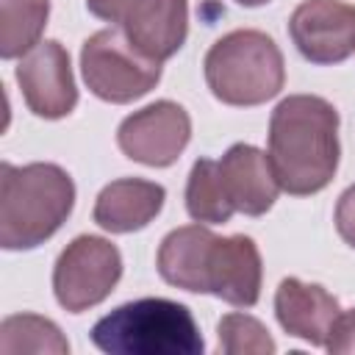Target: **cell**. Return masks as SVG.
<instances>
[{
  "instance_id": "3",
  "label": "cell",
  "mask_w": 355,
  "mask_h": 355,
  "mask_svg": "<svg viewBox=\"0 0 355 355\" xmlns=\"http://www.w3.org/2000/svg\"><path fill=\"white\" fill-rule=\"evenodd\" d=\"M92 344L108 355H200V327L183 302L144 297L94 322Z\"/></svg>"
},
{
  "instance_id": "4",
  "label": "cell",
  "mask_w": 355,
  "mask_h": 355,
  "mask_svg": "<svg viewBox=\"0 0 355 355\" xmlns=\"http://www.w3.org/2000/svg\"><path fill=\"white\" fill-rule=\"evenodd\" d=\"M211 94L225 105H261L286 83L283 53L263 31H230L211 44L202 61Z\"/></svg>"
},
{
  "instance_id": "19",
  "label": "cell",
  "mask_w": 355,
  "mask_h": 355,
  "mask_svg": "<svg viewBox=\"0 0 355 355\" xmlns=\"http://www.w3.org/2000/svg\"><path fill=\"white\" fill-rule=\"evenodd\" d=\"M219 349L225 355H272L277 347L269 330L250 313H227L216 324Z\"/></svg>"
},
{
  "instance_id": "16",
  "label": "cell",
  "mask_w": 355,
  "mask_h": 355,
  "mask_svg": "<svg viewBox=\"0 0 355 355\" xmlns=\"http://www.w3.org/2000/svg\"><path fill=\"white\" fill-rule=\"evenodd\" d=\"M50 17V0H3L0 3V55L22 58L42 39Z\"/></svg>"
},
{
  "instance_id": "9",
  "label": "cell",
  "mask_w": 355,
  "mask_h": 355,
  "mask_svg": "<svg viewBox=\"0 0 355 355\" xmlns=\"http://www.w3.org/2000/svg\"><path fill=\"white\" fill-rule=\"evenodd\" d=\"M17 83L22 89L25 105L42 119H61L78 105L69 53L55 39L39 42L19 58Z\"/></svg>"
},
{
  "instance_id": "2",
  "label": "cell",
  "mask_w": 355,
  "mask_h": 355,
  "mask_svg": "<svg viewBox=\"0 0 355 355\" xmlns=\"http://www.w3.org/2000/svg\"><path fill=\"white\" fill-rule=\"evenodd\" d=\"M75 183L58 164L33 161L0 166V244L33 250L44 244L72 214Z\"/></svg>"
},
{
  "instance_id": "1",
  "label": "cell",
  "mask_w": 355,
  "mask_h": 355,
  "mask_svg": "<svg viewBox=\"0 0 355 355\" xmlns=\"http://www.w3.org/2000/svg\"><path fill=\"white\" fill-rule=\"evenodd\" d=\"M338 111L316 94H288L269 119V164L283 191H322L338 169Z\"/></svg>"
},
{
  "instance_id": "12",
  "label": "cell",
  "mask_w": 355,
  "mask_h": 355,
  "mask_svg": "<svg viewBox=\"0 0 355 355\" xmlns=\"http://www.w3.org/2000/svg\"><path fill=\"white\" fill-rule=\"evenodd\" d=\"M275 316L288 336L324 347L336 319L341 316V305L327 288L300 277H286L275 291Z\"/></svg>"
},
{
  "instance_id": "10",
  "label": "cell",
  "mask_w": 355,
  "mask_h": 355,
  "mask_svg": "<svg viewBox=\"0 0 355 355\" xmlns=\"http://www.w3.org/2000/svg\"><path fill=\"white\" fill-rule=\"evenodd\" d=\"M288 33L300 55L311 64H341L355 50V6L344 0H302Z\"/></svg>"
},
{
  "instance_id": "6",
  "label": "cell",
  "mask_w": 355,
  "mask_h": 355,
  "mask_svg": "<svg viewBox=\"0 0 355 355\" xmlns=\"http://www.w3.org/2000/svg\"><path fill=\"white\" fill-rule=\"evenodd\" d=\"M86 6L153 61L172 58L189 36V0H86Z\"/></svg>"
},
{
  "instance_id": "5",
  "label": "cell",
  "mask_w": 355,
  "mask_h": 355,
  "mask_svg": "<svg viewBox=\"0 0 355 355\" xmlns=\"http://www.w3.org/2000/svg\"><path fill=\"white\" fill-rule=\"evenodd\" d=\"M80 72L94 97L125 105L155 89L161 80V61L139 53L119 28H105L83 42Z\"/></svg>"
},
{
  "instance_id": "8",
  "label": "cell",
  "mask_w": 355,
  "mask_h": 355,
  "mask_svg": "<svg viewBox=\"0 0 355 355\" xmlns=\"http://www.w3.org/2000/svg\"><path fill=\"white\" fill-rule=\"evenodd\" d=\"M191 139V119L183 105L172 100H158L133 111L122 119L116 130L119 150L144 166H172Z\"/></svg>"
},
{
  "instance_id": "13",
  "label": "cell",
  "mask_w": 355,
  "mask_h": 355,
  "mask_svg": "<svg viewBox=\"0 0 355 355\" xmlns=\"http://www.w3.org/2000/svg\"><path fill=\"white\" fill-rule=\"evenodd\" d=\"M219 175L230 205L247 216L266 214L277 200L280 183L269 155L252 144H233L219 161Z\"/></svg>"
},
{
  "instance_id": "11",
  "label": "cell",
  "mask_w": 355,
  "mask_h": 355,
  "mask_svg": "<svg viewBox=\"0 0 355 355\" xmlns=\"http://www.w3.org/2000/svg\"><path fill=\"white\" fill-rule=\"evenodd\" d=\"M261 252L250 236H216L208 258V294L236 308H252L261 297Z\"/></svg>"
},
{
  "instance_id": "22",
  "label": "cell",
  "mask_w": 355,
  "mask_h": 355,
  "mask_svg": "<svg viewBox=\"0 0 355 355\" xmlns=\"http://www.w3.org/2000/svg\"><path fill=\"white\" fill-rule=\"evenodd\" d=\"M239 6H247V8H255V6H263V3H269V0H236Z\"/></svg>"
},
{
  "instance_id": "20",
  "label": "cell",
  "mask_w": 355,
  "mask_h": 355,
  "mask_svg": "<svg viewBox=\"0 0 355 355\" xmlns=\"http://www.w3.org/2000/svg\"><path fill=\"white\" fill-rule=\"evenodd\" d=\"M324 349L336 355H355V308L336 319Z\"/></svg>"
},
{
  "instance_id": "15",
  "label": "cell",
  "mask_w": 355,
  "mask_h": 355,
  "mask_svg": "<svg viewBox=\"0 0 355 355\" xmlns=\"http://www.w3.org/2000/svg\"><path fill=\"white\" fill-rule=\"evenodd\" d=\"M216 241V233L205 225H183L164 236L158 247V275L183 291L208 294V258L211 247Z\"/></svg>"
},
{
  "instance_id": "18",
  "label": "cell",
  "mask_w": 355,
  "mask_h": 355,
  "mask_svg": "<svg viewBox=\"0 0 355 355\" xmlns=\"http://www.w3.org/2000/svg\"><path fill=\"white\" fill-rule=\"evenodd\" d=\"M0 352L17 355V352H53L67 355L69 341L61 336V330L36 313H14L6 316L0 324Z\"/></svg>"
},
{
  "instance_id": "14",
  "label": "cell",
  "mask_w": 355,
  "mask_h": 355,
  "mask_svg": "<svg viewBox=\"0 0 355 355\" xmlns=\"http://www.w3.org/2000/svg\"><path fill=\"white\" fill-rule=\"evenodd\" d=\"M166 189L141 178L111 180L94 202V222L108 233H133L147 227L164 208Z\"/></svg>"
},
{
  "instance_id": "7",
  "label": "cell",
  "mask_w": 355,
  "mask_h": 355,
  "mask_svg": "<svg viewBox=\"0 0 355 355\" xmlns=\"http://www.w3.org/2000/svg\"><path fill=\"white\" fill-rule=\"evenodd\" d=\"M122 277L119 250L100 236L72 239L55 266H53V291L64 311L80 313L100 305Z\"/></svg>"
},
{
  "instance_id": "21",
  "label": "cell",
  "mask_w": 355,
  "mask_h": 355,
  "mask_svg": "<svg viewBox=\"0 0 355 355\" xmlns=\"http://www.w3.org/2000/svg\"><path fill=\"white\" fill-rule=\"evenodd\" d=\"M336 230L349 247H355V186H349L336 202Z\"/></svg>"
},
{
  "instance_id": "17",
  "label": "cell",
  "mask_w": 355,
  "mask_h": 355,
  "mask_svg": "<svg viewBox=\"0 0 355 355\" xmlns=\"http://www.w3.org/2000/svg\"><path fill=\"white\" fill-rule=\"evenodd\" d=\"M186 211L194 222H202V225H225L236 214L222 186L219 161H211V158L194 161L186 183Z\"/></svg>"
}]
</instances>
